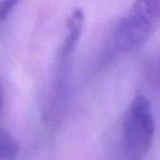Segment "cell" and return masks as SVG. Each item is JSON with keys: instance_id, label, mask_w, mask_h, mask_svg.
Returning <instances> with one entry per match:
<instances>
[{"instance_id": "1", "label": "cell", "mask_w": 160, "mask_h": 160, "mask_svg": "<svg viewBox=\"0 0 160 160\" xmlns=\"http://www.w3.org/2000/svg\"><path fill=\"white\" fill-rule=\"evenodd\" d=\"M160 24V0H136L114 29L111 49L131 53L147 42Z\"/></svg>"}, {"instance_id": "2", "label": "cell", "mask_w": 160, "mask_h": 160, "mask_svg": "<svg viewBox=\"0 0 160 160\" xmlns=\"http://www.w3.org/2000/svg\"><path fill=\"white\" fill-rule=\"evenodd\" d=\"M156 124L149 100L137 96L125 112L122 123V145L126 160H145L155 137Z\"/></svg>"}, {"instance_id": "3", "label": "cell", "mask_w": 160, "mask_h": 160, "mask_svg": "<svg viewBox=\"0 0 160 160\" xmlns=\"http://www.w3.org/2000/svg\"><path fill=\"white\" fill-rule=\"evenodd\" d=\"M83 25H85V13L82 9L77 8L70 14L67 22V34L57 53L58 69H62L69 62L72 54L75 53L78 43L81 38ZM64 70V69H62Z\"/></svg>"}, {"instance_id": "4", "label": "cell", "mask_w": 160, "mask_h": 160, "mask_svg": "<svg viewBox=\"0 0 160 160\" xmlns=\"http://www.w3.org/2000/svg\"><path fill=\"white\" fill-rule=\"evenodd\" d=\"M18 144L8 132L0 128V160H14L18 155Z\"/></svg>"}, {"instance_id": "5", "label": "cell", "mask_w": 160, "mask_h": 160, "mask_svg": "<svg viewBox=\"0 0 160 160\" xmlns=\"http://www.w3.org/2000/svg\"><path fill=\"white\" fill-rule=\"evenodd\" d=\"M20 0H0V22L8 17Z\"/></svg>"}, {"instance_id": "6", "label": "cell", "mask_w": 160, "mask_h": 160, "mask_svg": "<svg viewBox=\"0 0 160 160\" xmlns=\"http://www.w3.org/2000/svg\"><path fill=\"white\" fill-rule=\"evenodd\" d=\"M1 104H2V94H1V88H0V110H1Z\"/></svg>"}]
</instances>
